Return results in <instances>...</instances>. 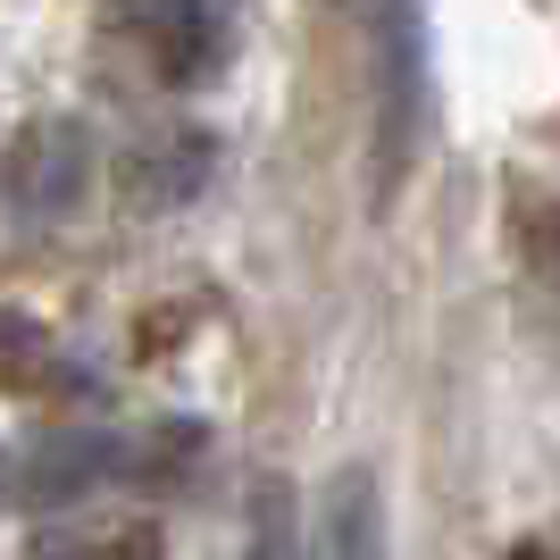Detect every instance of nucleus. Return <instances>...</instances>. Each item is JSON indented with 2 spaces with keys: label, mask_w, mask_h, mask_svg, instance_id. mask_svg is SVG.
<instances>
[{
  "label": "nucleus",
  "mask_w": 560,
  "mask_h": 560,
  "mask_svg": "<svg viewBox=\"0 0 560 560\" xmlns=\"http://www.w3.org/2000/svg\"><path fill=\"white\" fill-rule=\"evenodd\" d=\"M511 234H518V259L560 293V192H527L518 218H511Z\"/></svg>",
  "instance_id": "7"
},
{
  "label": "nucleus",
  "mask_w": 560,
  "mask_h": 560,
  "mask_svg": "<svg viewBox=\"0 0 560 560\" xmlns=\"http://www.w3.org/2000/svg\"><path fill=\"white\" fill-rule=\"evenodd\" d=\"M84 185H93V151H84V135H75L68 117H50V126H34V135L18 142L9 201H18L25 218H68Z\"/></svg>",
  "instance_id": "3"
},
{
  "label": "nucleus",
  "mask_w": 560,
  "mask_h": 560,
  "mask_svg": "<svg viewBox=\"0 0 560 560\" xmlns=\"http://www.w3.org/2000/svg\"><path fill=\"white\" fill-rule=\"evenodd\" d=\"M369 201L394 210V192L410 185L435 117V84H427V0H369Z\"/></svg>",
  "instance_id": "1"
},
{
  "label": "nucleus",
  "mask_w": 560,
  "mask_h": 560,
  "mask_svg": "<svg viewBox=\"0 0 560 560\" xmlns=\"http://www.w3.org/2000/svg\"><path fill=\"white\" fill-rule=\"evenodd\" d=\"M109 25L117 43H135V59L160 84H210L234 43L218 0H109Z\"/></svg>",
  "instance_id": "2"
},
{
  "label": "nucleus",
  "mask_w": 560,
  "mask_h": 560,
  "mask_svg": "<svg viewBox=\"0 0 560 560\" xmlns=\"http://www.w3.org/2000/svg\"><path fill=\"white\" fill-rule=\"evenodd\" d=\"M302 560H385V511H376V477L360 460L335 468L327 486H318Z\"/></svg>",
  "instance_id": "4"
},
{
  "label": "nucleus",
  "mask_w": 560,
  "mask_h": 560,
  "mask_svg": "<svg viewBox=\"0 0 560 560\" xmlns=\"http://www.w3.org/2000/svg\"><path fill=\"white\" fill-rule=\"evenodd\" d=\"M117 460H126V435H101V427H84V435H50L34 460H25V502H75V493H93L101 477H117Z\"/></svg>",
  "instance_id": "5"
},
{
  "label": "nucleus",
  "mask_w": 560,
  "mask_h": 560,
  "mask_svg": "<svg viewBox=\"0 0 560 560\" xmlns=\"http://www.w3.org/2000/svg\"><path fill=\"white\" fill-rule=\"evenodd\" d=\"M293 518H302L293 486H284V477H259V486H252V536H243V560H302Z\"/></svg>",
  "instance_id": "6"
}]
</instances>
